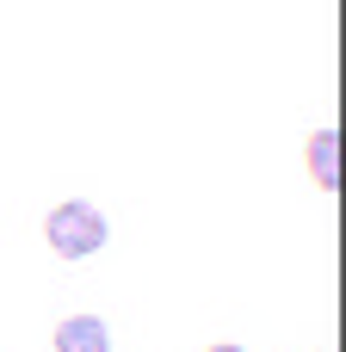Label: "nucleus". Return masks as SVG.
<instances>
[{"mask_svg": "<svg viewBox=\"0 0 346 352\" xmlns=\"http://www.w3.org/2000/svg\"><path fill=\"white\" fill-rule=\"evenodd\" d=\"M43 235H50V248H56L62 260H87V254H99V248H105V235H111V229H105L99 204L68 198V204H56V210H50Z\"/></svg>", "mask_w": 346, "mask_h": 352, "instance_id": "f257e3e1", "label": "nucleus"}, {"mask_svg": "<svg viewBox=\"0 0 346 352\" xmlns=\"http://www.w3.org/2000/svg\"><path fill=\"white\" fill-rule=\"evenodd\" d=\"M210 352H241V346H210Z\"/></svg>", "mask_w": 346, "mask_h": 352, "instance_id": "20e7f679", "label": "nucleus"}, {"mask_svg": "<svg viewBox=\"0 0 346 352\" xmlns=\"http://www.w3.org/2000/svg\"><path fill=\"white\" fill-rule=\"evenodd\" d=\"M310 173L322 192H340V130H316L310 136Z\"/></svg>", "mask_w": 346, "mask_h": 352, "instance_id": "7ed1b4c3", "label": "nucleus"}, {"mask_svg": "<svg viewBox=\"0 0 346 352\" xmlns=\"http://www.w3.org/2000/svg\"><path fill=\"white\" fill-rule=\"evenodd\" d=\"M56 352H111V328L99 316H68L56 328Z\"/></svg>", "mask_w": 346, "mask_h": 352, "instance_id": "f03ea898", "label": "nucleus"}]
</instances>
